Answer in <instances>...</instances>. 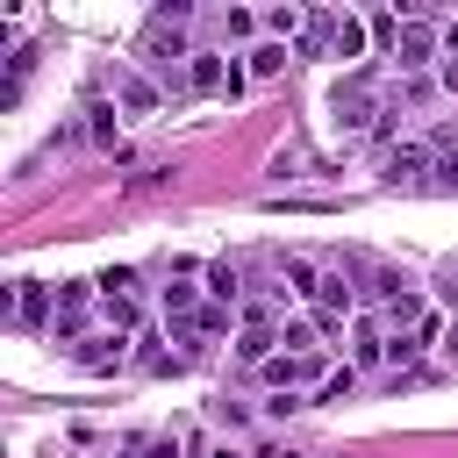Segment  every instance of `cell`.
I'll return each instance as SVG.
<instances>
[{"label":"cell","mask_w":458,"mask_h":458,"mask_svg":"<svg viewBox=\"0 0 458 458\" xmlns=\"http://www.w3.org/2000/svg\"><path fill=\"white\" fill-rule=\"evenodd\" d=\"M86 293H93L86 279H64L57 286V322H50L57 344H86Z\"/></svg>","instance_id":"6da1fadb"},{"label":"cell","mask_w":458,"mask_h":458,"mask_svg":"<svg viewBox=\"0 0 458 458\" xmlns=\"http://www.w3.org/2000/svg\"><path fill=\"white\" fill-rule=\"evenodd\" d=\"M258 372H265L272 386H308V379L322 386V379H329V372H322V351H308V358H293V351H279V358H272V365H258Z\"/></svg>","instance_id":"7a4b0ae2"},{"label":"cell","mask_w":458,"mask_h":458,"mask_svg":"<svg viewBox=\"0 0 458 458\" xmlns=\"http://www.w3.org/2000/svg\"><path fill=\"white\" fill-rule=\"evenodd\" d=\"M365 43H372V21L365 14H329V57H365Z\"/></svg>","instance_id":"3957f363"},{"label":"cell","mask_w":458,"mask_h":458,"mask_svg":"<svg viewBox=\"0 0 458 458\" xmlns=\"http://www.w3.org/2000/svg\"><path fill=\"white\" fill-rule=\"evenodd\" d=\"M437 43H444V36H437L429 21H401V43H394V57H401V72H422V64L437 57Z\"/></svg>","instance_id":"277c9868"},{"label":"cell","mask_w":458,"mask_h":458,"mask_svg":"<svg viewBox=\"0 0 458 458\" xmlns=\"http://www.w3.org/2000/svg\"><path fill=\"white\" fill-rule=\"evenodd\" d=\"M186 93H229V57L193 50V64H186Z\"/></svg>","instance_id":"5b68a950"},{"label":"cell","mask_w":458,"mask_h":458,"mask_svg":"<svg viewBox=\"0 0 458 458\" xmlns=\"http://www.w3.org/2000/svg\"><path fill=\"white\" fill-rule=\"evenodd\" d=\"M165 322H172L179 336H193V322H200V286L172 279V286H165Z\"/></svg>","instance_id":"8992f818"},{"label":"cell","mask_w":458,"mask_h":458,"mask_svg":"<svg viewBox=\"0 0 458 458\" xmlns=\"http://www.w3.org/2000/svg\"><path fill=\"white\" fill-rule=\"evenodd\" d=\"M14 322H29V329H43V322H57V315H50V286H36V279H21V293H14Z\"/></svg>","instance_id":"52a82bcc"},{"label":"cell","mask_w":458,"mask_h":458,"mask_svg":"<svg viewBox=\"0 0 458 458\" xmlns=\"http://www.w3.org/2000/svg\"><path fill=\"white\" fill-rule=\"evenodd\" d=\"M114 93H122V107H129V114H157V86H150V79L114 72Z\"/></svg>","instance_id":"ba28073f"},{"label":"cell","mask_w":458,"mask_h":458,"mask_svg":"<svg viewBox=\"0 0 458 458\" xmlns=\"http://www.w3.org/2000/svg\"><path fill=\"white\" fill-rule=\"evenodd\" d=\"M122 344H129L122 329H107V336H86V344H79V365H93V372H107V365H122Z\"/></svg>","instance_id":"9c48e42d"},{"label":"cell","mask_w":458,"mask_h":458,"mask_svg":"<svg viewBox=\"0 0 458 458\" xmlns=\"http://www.w3.org/2000/svg\"><path fill=\"white\" fill-rule=\"evenodd\" d=\"M315 301H322V315H351V308H358V293H351V279H344V272H322Z\"/></svg>","instance_id":"30bf717a"},{"label":"cell","mask_w":458,"mask_h":458,"mask_svg":"<svg viewBox=\"0 0 458 458\" xmlns=\"http://www.w3.org/2000/svg\"><path fill=\"white\" fill-rule=\"evenodd\" d=\"M236 293H243L236 265H229V258H222V265H208V301H215V308H236Z\"/></svg>","instance_id":"8fae6325"},{"label":"cell","mask_w":458,"mask_h":458,"mask_svg":"<svg viewBox=\"0 0 458 458\" xmlns=\"http://www.w3.org/2000/svg\"><path fill=\"white\" fill-rule=\"evenodd\" d=\"M422 172H429V150H415V143H401V150L386 157V179H394V186H401V179H422Z\"/></svg>","instance_id":"7c38bea8"},{"label":"cell","mask_w":458,"mask_h":458,"mask_svg":"<svg viewBox=\"0 0 458 458\" xmlns=\"http://www.w3.org/2000/svg\"><path fill=\"white\" fill-rule=\"evenodd\" d=\"M315 336H322V329H315V315H308V322H301V315H293V322H279V351H293V358H308V351H315Z\"/></svg>","instance_id":"4fadbf2b"},{"label":"cell","mask_w":458,"mask_h":458,"mask_svg":"<svg viewBox=\"0 0 458 458\" xmlns=\"http://www.w3.org/2000/svg\"><path fill=\"white\" fill-rule=\"evenodd\" d=\"M286 57H293L286 43H258V50H250V72H258V79H272V72H286Z\"/></svg>","instance_id":"5bb4252c"},{"label":"cell","mask_w":458,"mask_h":458,"mask_svg":"<svg viewBox=\"0 0 458 458\" xmlns=\"http://www.w3.org/2000/svg\"><path fill=\"white\" fill-rule=\"evenodd\" d=\"M265 29H272V43H286V36H293V43H301V36H308V29H301V14H293V7H272V14H265Z\"/></svg>","instance_id":"9a60e30c"},{"label":"cell","mask_w":458,"mask_h":458,"mask_svg":"<svg viewBox=\"0 0 458 458\" xmlns=\"http://www.w3.org/2000/svg\"><path fill=\"white\" fill-rule=\"evenodd\" d=\"M386 358V336H379V322H358V365H379Z\"/></svg>","instance_id":"2e32d148"},{"label":"cell","mask_w":458,"mask_h":458,"mask_svg":"<svg viewBox=\"0 0 458 458\" xmlns=\"http://www.w3.org/2000/svg\"><path fill=\"white\" fill-rule=\"evenodd\" d=\"M136 365H143V372H179V351H157V336H143Z\"/></svg>","instance_id":"e0dca14e"},{"label":"cell","mask_w":458,"mask_h":458,"mask_svg":"<svg viewBox=\"0 0 458 458\" xmlns=\"http://www.w3.org/2000/svg\"><path fill=\"white\" fill-rule=\"evenodd\" d=\"M286 279H293V293H308V301H315V286H322V272H315L308 258H286Z\"/></svg>","instance_id":"ac0fdd59"},{"label":"cell","mask_w":458,"mask_h":458,"mask_svg":"<svg viewBox=\"0 0 458 458\" xmlns=\"http://www.w3.org/2000/svg\"><path fill=\"white\" fill-rule=\"evenodd\" d=\"M107 322L129 336V329H136V301H129V293H107Z\"/></svg>","instance_id":"d6986e66"},{"label":"cell","mask_w":458,"mask_h":458,"mask_svg":"<svg viewBox=\"0 0 458 458\" xmlns=\"http://www.w3.org/2000/svg\"><path fill=\"white\" fill-rule=\"evenodd\" d=\"M351 386H358V365H344V372H329V379H322V401H344Z\"/></svg>","instance_id":"ffe728a7"},{"label":"cell","mask_w":458,"mask_h":458,"mask_svg":"<svg viewBox=\"0 0 458 458\" xmlns=\"http://www.w3.org/2000/svg\"><path fill=\"white\" fill-rule=\"evenodd\" d=\"M86 114H93V136L114 143V114H107V100H86Z\"/></svg>","instance_id":"44dd1931"},{"label":"cell","mask_w":458,"mask_h":458,"mask_svg":"<svg viewBox=\"0 0 458 458\" xmlns=\"http://www.w3.org/2000/svg\"><path fill=\"white\" fill-rule=\"evenodd\" d=\"M250 29H258V14H243V7H229V14H222V36H250Z\"/></svg>","instance_id":"7402d4cb"},{"label":"cell","mask_w":458,"mask_h":458,"mask_svg":"<svg viewBox=\"0 0 458 458\" xmlns=\"http://www.w3.org/2000/svg\"><path fill=\"white\" fill-rule=\"evenodd\" d=\"M129 286H136V272H129V265H114V272H100V293H129Z\"/></svg>","instance_id":"603a6c76"},{"label":"cell","mask_w":458,"mask_h":458,"mask_svg":"<svg viewBox=\"0 0 458 458\" xmlns=\"http://www.w3.org/2000/svg\"><path fill=\"white\" fill-rule=\"evenodd\" d=\"M437 86H444V93H458V57H444V64H437Z\"/></svg>","instance_id":"cb8c5ba5"},{"label":"cell","mask_w":458,"mask_h":458,"mask_svg":"<svg viewBox=\"0 0 458 458\" xmlns=\"http://www.w3.org/2000/svg\"><path fill=\"white\" fill-rule=\"evenodd\" d=\"M179 451H186V444H179V437H157V444H150V451H143V458H179Z\"/></svg>","instance_id":"d4e9b609"},{"label":"cell","mask_w":458,"mask_h":458,"mask_svg":"<svg viewBox=\"0 0 458 458\" xmlns=\"http://www.w3.org/2000/svg\"><path fill=\"white\" fill-rule=\"evenodd\" d=\"M444 57H458V21H444Z\"/></svg>","instance_id":"484cf974"},{"label":"cell","mask_w":458,"mask_h":458,"mask_svg":"<svg viewBox=\"0 0 458 458\" xmlns=\"http://www.w3.org/2000/svg\"><path fill=\"white\" fill-rule=\"evenodd\" d=\"M444 351H451V358H458V322H451V329H444Z\"/></svg>","instance_id":"4316f807"},{"label":"cell","mask_w":458,"mask_h":458,"mask_svg":"<svg viewBox=\"0 0 458 458\" xmlns=\"http://www.w3.org/2000/svg\"><path fill=\"white\" fill-rule=\"evenodd\" d=\"M258 458H301V451H279V444H265V451H258Z\"/></svg>","instance_id":"83f0119b"},{"label":"cell","mask_w":458,"mask_h":458,"mask_svg":"<svg viewBox=\"0 0 458 458\" xmlns=\"http://www.w3.org/2000/svg\"><path fill=\"white\" fill-rule=\"evenodd\" d=\"M215 458H243V451H229V444H222V451H215Z\"/></svg>","instance_id":"f1b7e54d"},{"label":"cell","mask_w":458,"mask_h":458,"mask_svg":"<svg viewBox=\"0 0 458 458\" xmlns=\"http://www.w3.org/2000/svg\"><path fill=\"white\" fill-rule=\"evenodd\" d=\"M114 458H136V451H114Z\"/></svg>","instance_id":"f546056e"}]
</instances>
